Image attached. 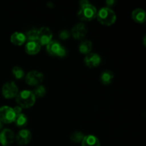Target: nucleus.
<instances>
[{
    "mask_svg": "<svg viewBox=\"0 0 146 146\" xmlns=\"http://www.w3.org/2000/svg\"><path fill=\"white\" fill-rule=\"evenodd\" d=\"M80 8L77 16L83 21H91L96 18L97 9L93 4L86 0H82L79 3Z\"/></svg>",
    "mask_w": 146,
    "mask_h": 146,
    "instance_id": "obj_1",
    "label": "nucleus"
},
{
    "mask_svg": "<svg viewBox=\"0 0 146 146\" xmlns=\"http://www.w3.org/2000/svg\"><path fill=\"white\" fill-rule=\"evenodd\" d=\"M16 102L17 106L21 108H29L36 103V97L30 90H23L18 93L16 96Z\"/></svg>",
    "mask_w": 146,
    "mask_h": 146,
    "instance_id": "obj_2",
    "label": "nucleus"
},
{
    "mask_svg": "<svg viewBox=\"0 0 146 146\" xmlns=\"http://www.w3.org/2000/svg\"><path fill=\"white\" fill-rule=\"evenodd\" d=\"M96 18L104 26L113 25L116 21V14L113 9L108 7H103L97 11Z\"/></svg>",
    "mask_w": 146,
    "mask_h": 146,
    "instance_id": "obj_3",
    "label": "nucleus"
},
{
    "mask_svg": "<svg viewBox=\"0 0 146 146\" xmlns=\"http://www.w3.org/2000/svg\"><path fill=\"white\" fill-rule=\"evenodd\" d=\"M46 51L49 55L58 58H64L67 55V49L58 41L52 40L46 45Z\"/></svg>",
    "mask_w": 146,
    "mask_h": 146,
    "instance_id": "obj_4",
    "label": "nucleus"
},
{
    "mask_svg": "<svg viewBox=\"0 0 146 146\" xmlns=\"http://www.w3.org/2000/svg\"><path fill=\"white\" fill-rule=\"evenodd\" d=\"M15 118L16 114L13 108L8 106L0 107V121L2 123L9 124L14 123Z\"/></svg>",
    "mask_w": 146,
    "mask_h": 146,
    "instance_id": "obj_5",
    "label": "nucleus"
},
{
    "mask_svg": "<svg viewBox=\"0 0 146 146\" xmlns=\"http://www.w3.org/2000/svg\"><path fill=\"white\" fill-rule=\"evenodd\" d=\"M19 91V88L17 84L13 81L5 83L1 88L2 96L7 99H11L16 98Z\"/></svg>",
    "mask_w": 146,
    "mask_h": 146,
    "instance_id": "obj_6",
    "label": "nucleus"
},
{
    "mask_svg": "<svg viewBox=\"0 0 146 146\" xmlns=\"http://www.w3.org/2000/svg\"><path fill=\"white\" fill-rule=\"evenodd\" d=\"M52 31L48 27H43L38 30L37 41L41 46H46L52 41Z\"/></svg>",
    "mask_w": 146,
    "mask_h": 146,
    "instance_id": "obj_7",
    "label": "nucleus"
},
{
    "mask_svg": "<svg viewBox=\"0 0 146 146\" xmlns=\"http://www.w3.org/2000/svg\"><path fill=\"white\" fill-rule=\"evenodd\" d=\"M44 74L38 71H31L27 74L25 81L29 86H36L44 81Z\"/></svg>",
    "mask_w": 146,
    "mask_h": 146,
    "instance_id": "obj_8",
    "label": "nucleus"
},
{
    "mask_svg": "<svg viewBox=\"0 0 146 146\" xmlns=\"http://www.w3.org/2000/svg\"><path fill=\"white\" fill-rule=\"evenodd\" d=\"M15 141V134L9 128H4L0 131V144L2 146L11 145Z\"/></svg>",
    "mask_w": 146,
    "mask_h": 146,
    "instance_id": "obj_9",
    "label": "nucleus"
},
{
    "mask_svg": "<svg viewBox=\"0 0 146 146\" xmlns=\"http://www.w3.org/2000/svg\"><path fill=\"white\" fill-rule=\"evenodd\" d=\"M88 33V29L84 23H78L71 29L72 36L76 40H81L86 36Z\"/></svg>",
    "mask_w": 146,
    "mask_h": 146,
    "instance_id": "obj_10",
    "label": "nucleus"
},
{
    "mask_svg": "<svg viewBox=\"0 0 146 146\" xmlns=\"http://www.w3.org/2000/svg\"><path fill=\"white\" fill-rule=\"evenodd\" d=\"M84 61L86 66L93 68L98 67L101 64V58L99 54L96 53H90L86 55Z\"/></svg>",
    "mask_w": 146,
    "mask_h": 146,
    "instance_id": "obj_11",
    "label": "nucleus"
},
{
    "mask_svg": "<svg viewBox=\"0 0 146 146\" xmlns=\"http://www.w3.org/2000/svg\"><path fill=\"white\" fill-rule=\"evenodd\" d=\"M32 135L29 130L22 129L19 131L15 136L16 141L19 145H26L31 141Z\"/></svg>",
    "mask_w": 146,
    "mask_h": 146,
    "instance_id": "obj_12",
    "label": "nucleus"
},
{
    "mask_svg": "<svg viewBox=\"0 0 146 146\" xmlns=\"http://www.w3.org/2000/svg\"><path fill=\"white\" fill-rule=\"evenodd\" d=\"M41 46L38 41H27L25 44V51L29 55H36L40 51Z\"/></svg>",
    "mask_w": 146,
    "mask_h": 146,
    "instance_id": "obj_13",
    "label": "nucleus"
},
{
    "mask_svg": "<svg viewBox=\"0 0 146 146\" xmlns=\"http://www.w3.org/2000/svg\"><path fill=\"white\" fill-rule=\"evenodd\" d=\"M11 42L15 46H21L27 41L26 36L24 33L16 31L11 34L10 37Z\"/></svg>",
    "mask_w": 146,
    "mask_h": 146,
    "instance_id": "obj_14",
    "label": "nucleus"
},
{
    "mask_svg": "<svg viewBox=\"0 0 146 146\" xmlns=\"http://www.w3.org/2000/svg\"><path fill=\"white\" fill-rule=\"evenodd\" d=\"M132 19L138 24H143L146 20V14L145 10L138 8L132 11Z\"/></svg>",
    "mask_w": 146,
    "mask_h": 146,
    "instance_id": "obj_15",
    "label": "nucleus"
},
{
    "mask_svg": "<svg viewBox=\"0 0 146 146\" xmlns=\"http://www.w3.org/2000/svg\"><path fill=\"white\" fill-rule=\"evenodd\" d=\"M81 146H101V143L95 135H87L81 141Z\"/></svg>",
    "mask_w": 146,
    "mask_h": 146,
    "instance_id": "obj_16",
    "label": "nucleus"
},
{
    "mask_svg": "<svg viewBox=\"0 0 146 146\" xmlns=\"http://www.w3.org/2000/svg\"><path fill=\"white\" fill-rule=\"evenodd\" d=\"M113 78V73L109 70H106L101 73V76H100V81L104 85H108L112 82Z\"/></svg>",
    "mask_w": 146,
    "mask_h": 146,
    "instance_id": "obj_17",
    "label": "nucleus"
},
{
    "mask_svg": "<svg viewBox=\"0 0 146 146\" xmlns=\"http://www.w3.org/2000/svg\"><path fill=\"white\" fill-rule=\"evenodd\" d=\"M92 47L93 44L91 41H89V40H84V41H81V44H79L78 50H79L81 54L87 55V54L91 53Z\"/></svg>",
    "mask_w": 146,
    "mask_h": 146,
    "instance_id": "obj_18",
    "label": "nucleus"
},
{
    "mask_svg": "<svg viewBox=\"0 0 146 146\" xmlns=\"http://www.w3.org/2000/svg\"><path fill=\"white\" fill-rule=\"evenodd\" d=\"M14 123H15V125H17V127H19V128H24V127H25L26 125H27L28 118L26 116L25 114L21 113L16 115V118Z\"/></svg>",
    "mask_w": 146,
    "mask_h": 146,
    "instance_id": "obj_19",
    "label": "nucleus"
},
{
    "mask_svg": "<svg viewBox=\"0 0 146 146\" xmlns=\"http://www.w3.org/2000/svg\"><path fill=\"white\" fill-rule=\"evenodd\" d=\"M32 92L34 95L35 96L36 98H43V97L45 96L46 94V89L43 85H38L35 87Z\"/></svg>",
    "mask_w": 146,
    "mask_h": 146,
    "instance_id": "obj_20",
    "label": "nucleus"
},
{
    "mask_svg": "<svg viewBox=\"0 0 146 146\" xmlns=\"http://www.w3.org/2000/svg\"><path fill=\"white\" fill-rule=\"evenodd\" d=\"M26 38L27 41H37V36H38V29H31L28 30L25 34Z\"/></svg>",
    "mask_w": 146,
    "mask_h": 146,
    "instance_id": "obj_21",
    "label": "nucleus"
},
{
    "mask_svg": "<svg viewBox=\"0 0 146 146\" xmlns=\"http://www.w3.org/2000/svg\"><path fill=\"white\" fill-rule=\"evenodd\" d=\"M84 136H85L84 134L82 132H81V131H75V132H74L71 134L70 138H71V140L74 143H81V141L84 139Z\"/></svg>",
    "mask_w": 146,
    "mask_h": 146,
    "instance_id": "obj_22",
    "label": "nucleus"
},
{
    "mask_svg": "<svg viewBox=\"0 0 146 146\" xmlns=\"http://www.w3.org/2000/svg\"><path fill=\"white\" fill-rule=\"evenodd\" d=\"M12 74L16 79L19 80V79H21V78L24 76V74H24V70H23L21 67L16 66L13 67Z\"/></svg>",
    "mask_w": 146,
    "mask_h": 146,
    "instance_id": "obj_23",
    "label": "nucleus"
},
{
    "mask_svg": "<svg viewBox=\"0 0 146 146\" xmlns=\"http://www.w3.org/2000/svg\"><path fill=\"white\" fill-rule=\"evenodd\" d=\"M71 36V33L68 31V30H61L59 32V38H61L62 40L68 39Z\"/></svg>",
    "mask_w": 146,
    "mask_h": 146,
    "instance_id": "obj_24",
    "label": "nucleus"
},
{
    "mask_svg": "<svg viewBox=\"0 0 146 146\" xmlns=\"http://www.w3.org/2000/svg\"><path fill=\"white\" fill-rule=\"evenodd\" d=\"M13 109H14V113H15L16 115H19V114L22 113V108H21L20 106H14V108H13Z\"/></svg>",
    "mask_w": 146,
    "mask_h": 146,
    "instance_id": "obj_25",
    "label": "nucleus"
},
{
    "mask_svg": "<svg viewBox=\"0 0 146 146\" xmlns=\"http://www.w3.org/2000/svg\"><path fill=\"white\" fill-rule=\"evenodd\" d=\"M115 1H114V0H108V1H106V4L108 6V7H111V6L113 5V4H115Z\"/></svg>",
    "mask_w": 146,
    "mask_h": 146,
    "instance_id": "obj_26",
    "label": "nucleus"
},
{
    "mask_svg": "<svg viewBox=\"0 0 146 146\" xmlns=\"http://www.w3.org/2000/svg\"><path fill=\"white\" fill-rule=\"evenodd\" d=\"M2 125H3V123L1 122V121H0V130H1V128H2V126H3Z\"/></svg>",
    "mask_w": 146,
    "mask_h": 146,
    "instance_id": "obj_27",
    "label": "nucleus"
},
{
    "mask_svg": "<svg viewBox=\"0 0 146 146\" xmlns=\"http://www.w3.org/2000/svg\"><path fill=\"white\" fill-rule=\"evenodd\" d=\"M143 41H144V46L145 45V36H144V37H143Z\"/></svg>",
    "mask_w": 146,
    "mask_h": 146,
    "instance_id": "obj_28",
    "label": "nucleus"
}]
</instances>
